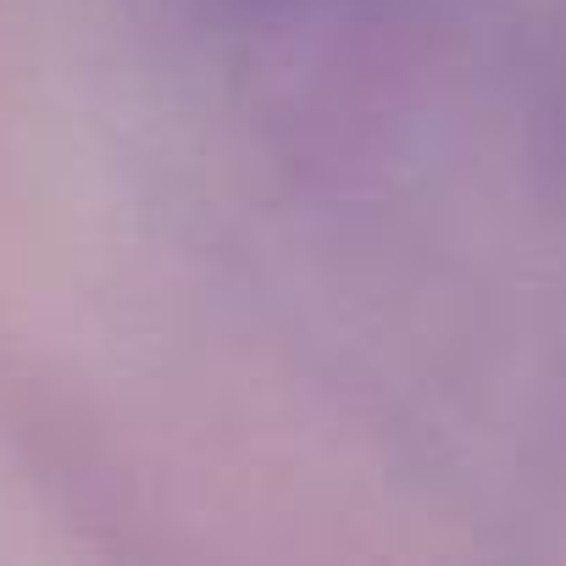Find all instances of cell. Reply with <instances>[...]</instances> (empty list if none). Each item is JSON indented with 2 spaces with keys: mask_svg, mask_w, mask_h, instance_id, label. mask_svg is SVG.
<instances>
[{
  "mask_svg": "<svg viewBox=\"0 0 566 566\" xmlns=\"http://www.w3.org/2000/svg\"><path fill=\"white\" fill-rule=\"evenodd\" d=\"M200 7H211V12H266L277 0H200Z\"/></svg>",
  "mask_w": 566,
  "mask_h": 566,
  "instance_id": "cell-1",
  "label": "cell"
}]
</instances>
